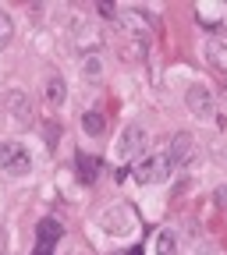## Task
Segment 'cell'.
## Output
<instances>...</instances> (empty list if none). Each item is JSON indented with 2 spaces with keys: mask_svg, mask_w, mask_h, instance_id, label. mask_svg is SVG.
<instances>
[{
  "mask_svg": "<svg viewBox=\"0 0 227 255\" xmlns=\"http://www.w3.org/2000/svg\"><path fill=\"white\" fill-rule=\"evenodd\" d=\"M171 174H174V167H171L167 152H153V156H142L139 163L132 167V177H135L142 188H146V184H164Z\"/></svg>",
  "mask_w": 227,
  "mask_h": 255,
  "instance_id": "1",
  "label": "cell"
},
{
  "mask_svg": "<svg viewBox=\"0 0 227 255\" xmlns=\"http://www.w3.org/2000/svg\"><path fill=\"white\" fill-rule=\"evenodd\" d=\"M0 170L4 174H28L32 170V156H28V149L21 145V142H14V138H4L0 142Z\"/></svg>",
  "mask_w": 227,
  "mask_h": 255,
  "instance_id": "2",
  "label": "cell"
},
{
  "mask_svg": "<svg viewBox=\"0 0 227 255\" xmlns=\"http://www.w3.org/2000/svg\"><path fill=\"white\" fill-rule=\"evenodd\" d=\"M146 142H149V131H146V124H139V121H132L124 128V131L117 135V145H114V156L117 159H132V156H139L142 149H146Z\"/></svg>",
  "mask_w": 227,
  "mask_h": 255,
  "instance_id": "3",
  "label": "cell"
},
{
  "mask_svg": "<svg viewBox=\"0 0 227 255\" xmlns=\"http://www.w3.org/2000/svg\"><path fill=\"white\" fill-rule=\"evenodd\" d=\"M185 107L196 114V117H213L217 96H213V89L206 82H196V85H188V92H185Z\"/></svg>",
  "mask_w": 227,
  "mask_h": 255,
  "instance_id": "4",
  "label": "cell"
},
{
  "mask_svg": "<svg viewBox=\"0 0 227 255\" xmlns=\"http://www.w3.org/2000/svg\"><path fill=\"white\" fill-rule=\"evenodd\" d=\"M192 142H196V138H192L188 131H178V135L167 142V159H171V167H181V163H188V159H192V149H196Z\"/></svg>",
  "mask_w": 227,
  "mask_h": 255,
  "instance_id": "5",
  "label": "cell"
},
{
  "mask_svg": "<svg viewBox=\"0 0 227 255\" xmlns=\"http://www.w3.org/2000/svg\"><path fill=\"white\" fill-rule=\"evenodd\" d=\"M114 21L128 32V36H135V39H146V36H149V18L139 14V11H117Z\"/></svg>",
  "mask_w": 227,
  "mask_h": 255,
  "instance_id": "6",
  "label": "cell"
},
{
  "mask_svg": "<svg viewBox=\"0 0 227 255\" xmlns=\"http://www.w3.org/2000/svg\"><path fill=\"white\" fill-rule=\"evenodd\" d=\"M46 100H50V107H64V100H68V82H64V75H57V71L46 75Z\"/></svg>",
  "mask_w": 227,
  "mask_h": 255,
  "instance_id": "7",
  "label": "cell"
},
{
  "mask_svg": "<svg viewBox=\"0 0 227 255\" xmlns=\"http://www.w3.org/2000/svg\"><path fill=\"white\" fill-rule=\"evenodd\" d=\"M60 238H64V227H60V220H53V216L39 220L36 241H43V245H53V248H57V241H60Z\"/></svg>",
  "mask_w": 227,
  "mask_h": 255,
  "instance_id": "8",
  "label": "cell"
},
{
  "mask_svg": "<svg viewBox=\"0 0 227 255\" xmlns=\"http://www.w3.org/2000/svg\"><path fill=\"white\" fill-rule=\"evenodd\" d=\"M82 131H85L89 138H100V135L107 131V117H103V110H85V114H82Z\"/></svg>",
  "mask_w": 227,
  "mask_h": 255,
  "instance_id": "9",
  "label": "cell"
},
{
  "mask_svg": "<svg viewBox=\"0 0 227 255\" xmlns=\"http://www.w3.org/2000/svg\"><path fill=\"white\" fill-rule=\"evenodd\" d=\"M7 110L14 114V121H28V117H32L28 100H25V92H21V89H11V92H7Z\"/></svg>",
  "mask_w": 227,
  "mask_h": 255,
  "instance_id": "10",
  "label": "cell"
},
{
  "mask_svg": "<svg viewBox=\"0 0 227 255\" xmlns=\"http://www.w3.org/2000/svg\"><path fill=\"white\" fill-rule=\"evenodd\" d=\"M206 60L213 64V68L227 71V43H224V39H210V43H206Z\"/></svg>",
  "mask_w": 227,
  "mask_h": 255,
  "instance_id": "11",
  "label": "cell"
},
{
  "mask_svg": "<svg viewBox=\"0 0 227 255\" xmlns=\"http://www.w3.org/2000/svg\"><path fill=\"white\" fill-rule=\"evenodd\" d=\"M75 163H78V177H82V181H96V174H100V159H96V156L78 152Z\"/></svg>",
  "mask_w": 227,
  "mask_h": 255,
  "instance_id": "12",
  "label": "cell"
},
{
  "mask_svg": "<svg viewBox=\"0 0 227 255\" xmlns=\"http://www.w3.org/2000/svg\"><path fill=\"white\" fill-rule=\"evenodd\" d=\"M82 75L89 78V82H96L103 75V60H100V53H82Z\"/></svg>",
  "mask_w": 227,
  "mask_h": 255,
  "instance_id": "13",
  "label": "cell"
},
{
  "mask_svg": "<svg viewBox=\"0 0 227 255\" xmlns=\"http://www.w3.org/2000/svg\"><path fill=\"white\" fill-rule=\"evenodd\" d=\"M14 43V18L7 11H0V50H7Z\"/></svg>",
  "mask_w": 227,
  "mask_h": 255,
  "instance_id": "14",
  "label": "cell"
},
{
  "mask_svg": "<svg viewBox=\"0 0 227 255\" xmlns=\"http://www.w3.org/2000/svg\"><path fill=\"white\" fill-rule=\"evenodd\" d=\"M156 255H178V238H174V231H160V234H156Z\"/></svg>",
  "mask_w": 227,
  "mask_h": 255,
  "instance_id": "15",
  "label": "cell"
},
{
  "mask_svg": "<svg viewBox=\"0 0 227 255\" xmlns=\"http://www.w3.org/2000/svg\"><path fill=\"white\" fill-rule=\"evenodd\" d=\"M213 202H217L220 209H227V184H220V188L213 191Z\"/></svg>",
  "mask_w": 227,
  "mask_h": 255,
  "instance_id": "16",
  "label": "cell"
},
{
  "mask_svg": "<svg viewBox=\"0 0 227 255\" xmlns=\"http://www.w3.org/2000/svg\"><path fill=\"white\" fill-rule=\"evenodd\" d=\"M32 255H53V245H43V241H36V252Z\"/></svg>",
  "mask_w": 227,
  "mask_h": 255,
  "instance_id": "17",
  "label": "cell"
}]
</instances>
